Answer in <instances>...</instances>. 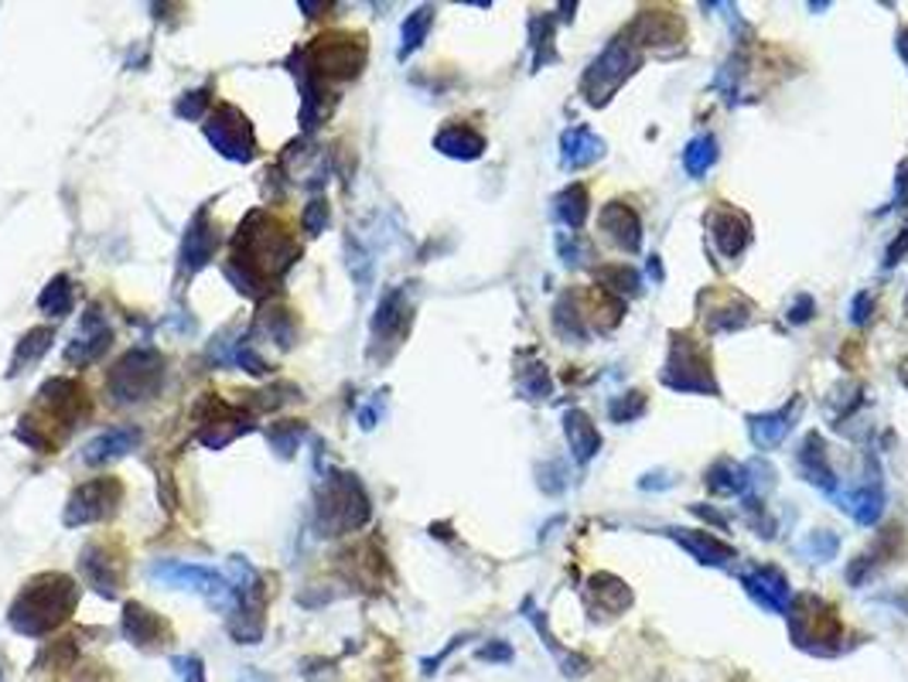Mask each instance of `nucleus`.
<instances>
[{
	"label": "nucleus",
	"mask_w": 908,
	"mask_h": 682,
	"mask_svg": "<svg viewBox=\"0 0 908 682\" xmlns=\"http://www.w3.org/2000/svg\"><path fill=\"white\" fill-rule=\"evenodd\" d=\"M301 246L294 242L280 223L266 212H250L232 239V260L226 263V277L239 294L263 297L284 273L298 263Z\"/></svg>",
	"instance_id": "obj_1"
},
{
	"label": "nucleus",
	"mask_w": 908,
	"mask_h": 682,
	"mask_svg": "<svg viewBox=\"0 0 908 682\" xmlns=\"http://www.w3.org/2000/svg\"><path fill=\"white\" fill-rule=\"evenodd\" d=\"M75 605H79V587L72 577H65V573H41V577H35L14 597L8 621L17 635L41 638L51 627L69 621Z\"/></svg>",
	"instance_id": "obj_2"
},
{
	"label": "nucleus",
	"mask_w": 908,
	"mask_h": 682,
	"mask_svg": "<svg viewBox=\"0 0 908 682\" xmlns=\"http://www.w3.org/2000/svg\"><path fill=\"white\" fill-rule=\"evenodd\" d=\"M659 382L673 393H693V396H720V382L714 375L710 348L686 332L670 335V355L659 369Z\"/></svg>",
	"instance_id": "obj_3"
},
{
	"label": "nucleus",
	"mask_w": 908,
	"mask_h": 682,
	"mask_svg": "<svg viewBox=\"0 0 908 682\" xmlns=\"http://www.w3.org/2000/svg\"><path fill=\"white\" fill-rule=\"evenodd\" d=\"M638 69H643V51H638L625 35H616L595 55L592 65L584 69L581 96L587 99V106L601 109V106L611 103V96H616Z\"/></svg>",
	"instance_id": "obj_4"
},
{
	"label": "nucleus",
	"mask_w": 908,
	"mask_h": 682,
	"mask_svg": "<svg viewBox=\"0 0 908 682\" xmlns=\"http://www.w3.org/2000/svg\"><path fill=\"white\" fill-rule=\"evenodd\" d=\"M369 495L366 488L359 484L356 475H345L335 471L325 478L322 484V495H318V529L325 536H342V533H353L362 529L369 523Z\"/></svg>",
	"instance_id": "obj_5"
},
{
	"label": "nucleus",
	"mask_w": 908,
	"mask_h": 682,
	"mask_svg": "<svg viewBox=\"0 0 908 682\" xmlns=\"http://www.w3.org/2000/svg\"><path fill=\"white\" fill-rule=\"evenodd\" d=\"M232 581V608H229V635L239 645H256L263 638V611H266V584L260 573L243 560L232 557L229 573Z\"/></svg>",
	"instance_id": "obj_6"
},
{
	"label": "nucleus",
	"mask_w": 908,
	"mask_h": 682,
	"mask_svg": "<svg viewBox=\"0 0 908 682\" xmlns=\"http://www.w3.org/2000/svg\"><path fill=\"white\" fill-rule=\"evenodd\" d=\"M165 372H168V362L162 351L130 348L110 369V375H106V393H110L113 403H120V406L154 399L165 386Z\"/></svg>",
	"instance_id": "obj_7"
},
{
	"label": "nucleus",
	"mask_w": 908,
	"mask_h": 682,
	"mask_svg": "<svg viewBox=\"0 0 908 682\" xmlns=\"http://www.w3.org/2000/svg\"><path fill=\"white\" fill-rule=\"evenodd\" d=\"M366 65V41L362 35H345V32H332L322 35L308 51L298 55V69L308 79H356Z\"/></svg>",
	"instance_id": "obj_8"
},
{
	"label": "nucleus",
	"mask_w": 908,
	"mask_h": 682,
	"mask_svg": "<svg viewBox=\"0 0 908 682\" xmlns=\"http://www.w3.org/2000/svg\"><path fill=\"white\" fill-rule=\"evenodd\" d=\"M789 632L796 648H807L813 655H834V642L844 638V624L834 611V605H826L816 594H799L792 597L789 608Z\"/></svg>",
	"instance_id": "obj_9"
},
{
	"label": "nucleus",
	"mask_w": 908,
	"mask_h": 682,
	"mask_svg": "<svg viewBox=\"0 0 908 682\" xmlns=\"http://www.w3.org/2000/svg\"><path fill=\"white\" fill-rule=\"evenodd\" d=\"M151 577L168 584V587L195 590V594H202L208 600V605H216L223 611L232 608V581L226 577V573H216V570H208V566L162 560V563H151Z\"/></svg>",
	"instance_id": "obj_10"
},
{
	"label": "nucleus",
	"mask_w": 908,
	"mask_h": 682,
	"mask_svg": "<svg viewBox=\"0 0 908 682\" xmlns=\"http://www.w3.org/2000/svg\"><path fill=\"white\" fill-rule=\"evenodd\" d=\"M205 136L226 160L247 164L256 154V136H253V127H250L247 113H239V109L229 106V103L216 106V113H212L208 123H205Z\"/></svg>",
	"instance_id": "obj_11"
},
{
	"label": "nucleus",
	"mask_w": 908,
	"mask_h": 682,
	"mask_svg": "<svg viewBox=\"0 0 908 682\" xmlns=\"http://www.w3.org/2000/svg\"><path fill=\"white\" fill-rule=\"evenodd\" d=\"M123 499V484L117 478H93L86 484H79L62 512V523L69 529L75 526H89V523H103L106 515H113L117 505Z\"/></svg>",
	"instance_id": "obj_12"
},
{
	"label": "nucleus",
	"mask_w": 908,
	"mask_h": 682,
	"mask_svg": "<svg viewBox=\"0 0 908 682\" xmlns=\"http://www.w3.org/2000/svg\"><path fill=\"white\" fill-rule=\"evenodd\" d=\"M195 414H199V433L195 436L208 451H223L229 441H236L239 433H247L253 427L250 417H243L236 406H229L219 396H205L195 406Z\"/></svg>",
	"instance_id": "obj_13"
},
{
	"label": "nucleus",
	"mask_w": 908,
	"mask_h": 682,
	"mask_svg": "<svg viewBox=\"0 0 908 682\" xmlns=\"http://www.w3.org/2000/svg\"><path fill=\"white\" fill-rule=\"evenodd\" d=\"M625 38L643 51V48H670V45H680L686 38V24L677 11L670 8H646V11H638L629 24V32Z\"/></svg>",
	"instance_id": "obj_14"
},
{
	"label": "nucleus",
	"mask_w": 908,
	"mask_h": 682,
	"mask_svg": "<svg viewBox=\"0 0 908 682\" xmlns=\"http://www.w3.org/2000/svg\"><path fill=\"white\" fill-rule=\"evenodd\" d=\"M414 321V300L404 287H393L383 294L377 318H372V342L377 345H399L410 332Z\"/></svg>",
	"instance_id": "obj_15"
},
{
	"label": "nucleus",
	"mask_w": 908,
	"mask_h": 682,
	"mask_svg": "<svg viewBox=\"0 0 908 682\" xmlns=\"http://www.w3.org/2000/svg\"><path fill=\"white\" fill-rule=\"evenodd\" d=\"M79 570H83V581L106 600H113L123 587V560L106 550L103 542H89L83 557H79Z\"/></svg>",
	"instance_id": "obj_16"
},
{
	"label": "nucleus",
	"mask_w": 908,
	"mask_h": 682,
	"mask_svg": "<svg viewBox=\"0 0 908 682\" xmlns=\"http://www.w3.org/2000/svg\"><path fill=\"white\" fill-rule=\"evenodd\" d=\"M38 406L48 420H62V427L72 430L86 417V390L72 379H51L38 390Z\"/></svg>",
	"instance_id": "obj_17"
},
{
	"label": "nucleus",
	"mask_w": 908,
	"mask_h": 682,
	"mask_svg": "<svg viewBox=\"0 0 908 682\" xmlns=\"http://www.w3.org/2000/svg\"><path fill=\"white\" fill-rule=\"evenodd\" d=\"M744 594L755 600V605H762L765 611L772 614H789L792 608V587L786 581V573L779 566H755V570H748L744 577Z\"/></svg>",
	"instance_id": "obj_18"
},
{
	"label": "nucleus",
	"mask_w": 908,
	"mask_h": 682,
	"mask_svg": "<svg viewBox=\"0 0 908 682\" xmlns=\"http://www.w3.org/2000/svg\"><path fill=\"white\" fill-rule=\"evenodd\" d=\"M799 414H803V399L792 396V399H789L786 406H779V409H768V414L744 417L748 436H752V444H755L758 451H776V447H782V441L792 433Z\"/></svg>",
	"instance_id": "obj_19"
},
{
	"label": "nucleus",
	"mask_w": 908,
	"mask_h": 682,
	"mask_svg": "<svg viewBox=\"0 0 908 682\" xmlns=\"http://www.w3.org/2000/svg\"><path fill=\"white\" fill-rule=\"evenodd\" d=\"M707 300H714V308H704L701 304V318H704V327L710 335H725V332H741V327L752 324V300L741 297V294H731V290H704Z\"/></svg>",
	"instance_id": "obj_20"
},
{
	"label": "nucleus",
	"mask_w": 908,
	"mask_h": 682,
	"mask_svg": "<svg viewBox=\"0 0 908 682\" xmlns=\"http://www.w3.org/2000/svg\"><path fill=\"white\" fill-rule=\"evenodd\" d=\"M707 226H710V239H714L720 256L738 260L748 246H752V218H748L744 212H738V208L717 205L707 215Z\"/></svg>",
	"instance_id": "obj_21"
},
{
	"label": "nucleus",
	"mask_w": 908,
	"mask_h": 682,
	"mask_svg": "<svg viewBox=\"0 0 908 682\" xmlns=\"http://www.w3.org/2000/svg\"><path fill=\"white\" fill-rule=\"evenodd\" d=\"M113 342V332H110V324H106V318L99 314V308H89L83 314V321H79V332H75V342L65 348V362L69 366H89V362H99L106 348H110Z\"/></svg>",
	"instance_id": "obj_22"
},
{
	"label": "nucleus",
	"mask_w": 908,
	"mask_h": 682,
	"mask_svg": "<svg viewBox=\"0 0 908 682\" xmlns=\"http://www.w3.org/2000/svg\"><path fill=\"white\" fill-rule=\"evenodd\" d=\"M598 229L605 232V239L616 246V250L622 253H638L643 250V218H638V212L625 202H608L601 205V215H598Z\"/></svg>",
	"instance_id": "obj_23"
},
{
	"label": "nucleus",
	"mask_w": 908,
	"mask_h": 682,
	"mask_svg": "<svg viewBox=\"0 0 908 682\" xmlns=\"http://www.w3.org/2000/svg\"><path fill=\"white\" fill-rule=\"evenodd\" d=\"M216 246H219V229L216 223L208 218L205 208H199L192 215V223L189 229H184V242H181V270L189 273H199L202 266L212 263V256H216Z\"/></svg>",
	"instance_id": "obj_24"
},
{
	"label": "nucleus",
	"mask_w": 908,
	"mask_h": 682,
	"mask_svg": "<svg viewBox=\"0 0 908 682\" xmlns=\"http://www.w3.org/2000/svg\"><path fill=\"white\" fill-rule=\"evenodd\" d=\"M120 627H123V638L133 648H141V651H157V648H165L168 638H171V632H168V624L162 621V614H154L151 608L138 605V600L123 608Z\"/></svg>",
	"instance_id": "obj_25"
},
{
	"label": "nucleus",
	"mask_w": 908,
	"mask_h": 682,
	"mask_svg": "<svg viewBox=\"0 0 908 682\" xmlns=\"http://www.w3.org/2000/svg\"><path fill=\"white\" fill-rule=\"evenodd\" d=\"M666 536H670L680 550H686L693 560L697 563H704V566H728L731 560H738V550L731 542H725V539H717V536H710V533H704V529H680V526H666L662 529Z\"/></svg>",
	"instance_id": "obj_26"
},
{
	"label": "nucleus",
	"mask_w": 908,
	"mask_h": 682,
	"mask_svg": "<svg viewBox=\"0 0 908 682\" xmlns=\"http://www.w3.org/2000/svg\"><path fill=\"white\" fill-rule=\"evenodd\" d=\"M796 468L803 475V481H810L813 488L826 491V495H837V475L831 468V457H826V441L820 430H810L803 436L796 454Z\"/></svg>",
	"instance_id": "obj_27"
},
{
	"label": "nucleus",
	"mask_w": 908,
	"mask_h": 682,
	"mask_svg": "<svg viewBox=\"0 0 908 682\" xmlns=\"http://www.w3.org/2000/svg\"><path fill=\"white\" fill-rule=\"evenodd\" d=\"M584 597H587V605H592L595 611L611 614V618L625 614V611L632 608V600H635L632 587H629L622 577H616V573H605V570H601V573H592V577H587Z\"/></svg>",
	"instance_id": "obj_28"
},
{
	"label": "nucleus",
	"mask_w": 908,
	"mask_h": 682,
	"mask_svg": "<svg viewBox=\"0 0 908 682\" xmlns=\"http://www.w3.org/2000/svg\"><path fill=\"white\" fill-rule=\"evenodd\" d=\"M608 154V144L592 127H571L560 133V160L568 171H584Z\"/></svg>",
	"instance_id": "obj_29"
},
{
	"label": "nucleus",
	"mask_w": 908,
	"mask_h": 682,
	"mask_svg": "<svg viewBox=\"0 0 908 682\" xmlns=\"http://www.w3.org/2000/svg\"><path fill=\"white\" fill-rule=\"evenodd\" d=\"M141 441H144L141 427H110V430H103L99 436H93V441L83 447V460L93 464V468H99V464L127 457Z\"/></svg>",
	"instance_id": "obj_30"
},
{
	"label": "nucleus",
	"mask_w": 908,
	"mask_h": 682,
	"mask_svg": "<svg viewBox=\"0 0 908 682\" xmlns=\"http://www.w3.org/2000/svg\"><path fill=\"white\" fill-rule=\"evenodd\" d=\"M901 553V529L898 526H892L888 533H881L877 536V542L871 546L868 553H861L858 560H853L850 566H847V581L850 584H864V581H871L874 573H877V566H885V563H895V557Z\"/></svg>",
	"instance_id": "obj_31"
},
{
	"label": "nucleus",
	"mask_w": 908,
	"mask_h": 682,
	"mask_svg": "<svg viewBox=\"0 0 908 682\" xmlns=\"http://www.w3.org/2000/svg\"><path fill=\"white\" fill-rule=\"evenodd\" d=\"M844 512L853 518L858 526H874L881 512H885V484L877 481L874 475V460H871V475L864 484H858L850 491V495L844 499Z\"/></svg>",
	"instance_id": "obj_32"
},
{
	"label": "nucleus",
	"mask_w": 908,
	"mask_h": 682,
	"mask_svg": "<svg viewBox=\"0 0 908 682\" xmlns=\"http://www.w3.org/2000/svg\"><path fill=\"white\" fill-rule=\"evenodd\" d=\"M523 618H529L533 621V627H537V635L543 638V645L557 655V662H560V672H564L568 679H581V675H587V669H592V662L584 659V655H577V651H568V648H560V642L550 635V627H547V618H543V611L533 605V597H526L523 600Z\"/></svg>",
	"instance_id": "obj_33"
},
{
	"label": "nucleus",
	"mask_w": 908,
	"mask_h": 682,
	"mask_svg": "<svg viewBox=\"0 0 908 682\" xmlns=\"http://www.w3.org/2000/svg\"><path fill=\"white\" fill-rule=\"evenodd\" d=\"M434 147L444 157H454V160H478L486 154V136L468 123H447L434 136Z\"/></svg>",
	"instance_id": "obj_34"
},
{
	"label": "nucleus",
	"mask_w": 908,
	"mask_h": 682,
	"mask_svg": "<svg viewBox=\"0 0 908 682\" xmlns=\"http://www.w3.org/2000/svg\"><path fill=\"white\" fill-rule=\"evenodd\" d=\"M564 436H568V444H571L577 464H587L601 451V433H598V427L592 423V417H587L584 409H568V414H564Z\"/></svg>",
	"instance_id": "obj_35"
},
{
	"label": "nucleus",
	"mask_w": 908,
	"mask_h": 682,
	"mask_svg": "<svg viewBox=\"0 0 908 682\" xmlns=\"http://www.w3.org/2000/svg\"><path fill=\"white\" fill-rule=\"evenodd\" d=\"M595 280L598 290L619 297V300H632L643 294V273L629 263H611V266H595Z\"/></svg>",
	"instance_id": "obj_36"
},
{
	"label": "nucleus",
	"mask_w": 908,
	"mask_h": 682,
	"mask_svg": "<svg viewBox=\"0 0 908 682\" xmlns=\"http://www.w3.org/2000/svg\"><path fill=\"white\" fill-rule=\"evenodd\" d=\"M553 332L564 338L568 345H584L587 342V321L581 314V304H577V294H560L557 297V304H553Z\"/></svg>",
	"instance_id": "obj_37"
},
{
	"label": "nucleus",
	"mask_w": 908,
	"mask_h": 682,
	"mask_svg": "<svg viewBox=\"0 0 908 682\" xmlns=\"http://www.w3.org/2000/svg\"><path fill=\"white\" fill-rule=\"evenodd\" d=\"M587 205H592V195H587V188L581 181H574V184L560 188L553 195V218L568 229H584Z\"/></svg>",
	"instance_id": "obj_38"
},
{
	"label": "nucleus",
	"mask_w": 908,
	"mask_h": 682,
	"mask_svg": "<svg viewBox=\"0 0 908 682\" xmlns=\"http://www.w3.org/2000/svg\"><path fill=\"white\" fill-rule=\"evenodd\" d=\"M256 335L271 338L277 348H290L294 342H298V324H294V314H290L287 308H266V311L256 318L250 338H256Z\"/></svg>",
	"instance_id": "obj_39"
},
{
	"label": "nucleus",
	"mask_w": 908,
	"mask_h": 682,
	"mask_svg": "<svg viewBox=\"0 0 908 682\" xmlns=\"http://www.w3.org/2000/svg\"><path fill=\"white\" fill-rule=\"evenodd\" d=\"M51 342H56V332H51V327H32V332L17 342L8 375H21V372H28L35 362H41V355L51 348Z\"/></svg>",
	"instance_id": "obj_40"
},
{
	"label": "nucleus",
	"mask_w": 908,
	"mask_h": 682,
	"mask_svg": "<svg viewBox=\"0 0 908 682\" xmlns=\"http://www.w3.org/2000/svg\"><path fill=\"white\" fill-rule=\"evenodd\" d=\"M704 484L714 491V495H744V491H748L744 464H734L728 457H720L717 464H710V468H707Z\"/></svg>",
	"instance_id": "obj_41"
},
{
	"label": "nucleus",
	"mask_w": 908,
	"mask_h": 682,
	"mask_svg": "<svg viewBox=\"0 0 908 682\" xmlns=\"http://www.w3.org/2000/svg\"><path fill=\"white\" fill-rule=\"evenodd\" d=\"M553 35H557V21L550 14H537L529 17V48H533V72H540L547 62H557V48H553Z\"/></svg>",
	"instance_id": "obj_42"
},
{
	"label": "nucleus",
	"mask_w": 908,
	"mask_h": 682,
	"mask_svg": "<svg viewBox=\"0 0 908 682\" xmlns=\"http://www.w3.org/2000/svg\"><path fill=\"white\" fill-rule=\"evenodd\" d=\"M717 164V141L710 133H701V136H693V141L686 144L683 151V171L693 178V181H701L710 168Z\"/></svg>",
	"instance_id": "obj_43"
},
{
	"label": "nucleus",
	"mask_w": 908,
	"mask_h": 682,
	"mask_svg": "<svg viewBox=\"0 0 908 682\" xmlns=\"http://www.w3.org/2000/svg\"><path fill=\"white\" fill-rule=\"evenodd\" d=\"M72 304H75V287H72V280L65 277V273H59V277H51L48 287H45L41 297H38V308H41V314H48V318H65V314H72Z\"/></svg>",
	"instance_id": "obj_44"
},
{
	"label": "nucleus",
	"mask_w": 908,
	"mask_h": 682,
	"mask_svg": "<svg viewBox=\"0 0 908 682\" xmlns=\"http://www.w3.org/2000/svg\"><path fill=\"white\" fill-rule=\"evenodd\" d=\"M431 24H434V8H417L414 14H407L404 32H399V59H407V55H414L427 41Z\"/></svg>",
	"instance_id": "obj_45"
},
{
	"label": "nucleus",
	"mask_w": 908,
	"mask_h": 682,
	"mask_svg": "<svg viewBox=\"0 0 908 682\" xmlns=\"http://www.w3.org/2000/svg\"><path fill=\"white\" fill-rule=\"evenodd\" d=\"M266 441H271V451H277V457H294V451L304 441V423L301 420H277L266 430Z\"/></svg>",
	"instance_id": "obj_46"
},
{
	"label": "nucleus",
	"mask_w": 908,
	"mask_h": 682,
	"mask_svg": "<svg viewBox=\"0 0 908 682\" xmlns=\"http://www.w3.org/2000/svg\"><path fill=\"white\" fill-rule=\"evenodd\" d=\"M796 550L803 553L807 560H813V563H831L840 553V536L831 533V529H816V533H810L803 542H799Z\"/></svg>",
	"instance_id": "obj_47"
},
{
	"label": "nucleus",
	"mask_w": 908,
	"mask_h": 682,
	"mask_svg": "<svg viewBox=\"0 0 908 682\" xmlns=\"http://www.w3.org/2000/svg\"><path fill=\"white\" fill-rule=\"evenodd\" d=\"M519 393L526 399H547L553 393V375L543 362H529L519 369Z\"/></svg>",
	"instance_id": "obj_48"
},
{
	"label": "nucleus",
	"mask_w": 908,
	"mask_h": 682,
	"mask_svg": "<svg viewBox=\"0 0 908 682\" xmlns=\"http://www.w3.org/2000/svg\"><path fill=\"white\" fill-rule=\"evenodd\" d=\"M646 393H622V396H611L608 403V420L611 423H635L638 417L646 414Z\"/></svg>",
	"instance_id": "obj_49"
},
{
	"label": "nucleus",
	"mask_w": 908,
	"mask_h": 682,
	"mask_svg": "<svg viewBox=\"0 0 908 682\" xmlns=\"http://www.w3.org/2000/svg\"><path fill=\"white\" fill-rule=\"evenodd\" d=\"M861 386L853 379H844V382H837V386L831 390V396H826V406L834 409V420L840 423L844 417H850L853 409H858V403H861Z\"/></svg>",
	"instance_id": "obj_50"
},
{
	"label": "nucleus",
	"mask_w": 908,
	"mask_h": 682,
	"mask_svg": "<svg viewBox=\"0 0 908 682\" xmlns=\"http://www.w3.org/2000/svg\"><path fill=\"white\" fill-rule=\"evenodd\" d=\"M557 253L560 260H564L568 266H584L587 260H592V242H587L584 236H571V232H560L557 236Z\"/></svg>",
	"instance_id": "obj_51"
},
{
	"label": "nucleus",
	"mask_w": 908,
	"mask_h": 682,
	"mask_svg": "<svg viewBox=\"0 0 908 682\" xmlns=\"http://www.w3.org/2000/svg\"><path fill=\"white\" fill-rule=\"evenodd\" d=\"M205 106H208V89H195V93H184L175 103V113L181 120H202L205 117Z\"/></svg>",
	"instance_id": "obj_52"
},
{
	"label": "nucleus",
	"mask_w": 908,
	"mask_h": 682,
	"mask_svg": "<svg viewBox=\"0 0 908 682\" xmlns=\"http://www.w3.org/2000/svg\"><path fill=\"white\" fill-rule=\"evenodd\" d=\"M301 223H304V232H308V236L325 232V226H328V202H322V199L308 202V208H304V215H301Z\"/></svg>",
	"instance_id": "obj_53"
},
{
	"label": "nucleus",
	"mask_w": 908,
	"mask_h": 682,
	"mask_svg": "<svg viewBox=\"0 0 908 682\" xmlns=\"http://www.w3.org/2000/svg\"><path fill=\"white\" fill-rule=\"evenodd\" d=\"M537 475H540V488L547 491V495H560V491L568 488V481H564V478H568V471L560 468L557 460H553V464H540Z\"/></svg>",
	"instance_id": "obj_54"
},
{
	"label": "nucleus",
	"mask_w": 908,
	"mask_h": 682,
	"mask_svg": "<svg viewBox=\"0 0 908 682\" xmlns=\"http://www.w3.org/2000/svg\"><path fill=\"white\" fill-rule=\"evenodd\" d=\"M171 666L181 675V682H205V666L199 655H178V659H171Z\"/></svg>",
	"instance_id": "obj_55"
},
{
	"label": "nucleus",
	"mask_w": 908,
	"mask_h": 682,
	"mask_svg": "<svg viewBox=\"0 0 908 682\" xmlns=\"http://www.w3.org/2000/svg\"><path fill=\"white\" fill-rule=\"evenodd\" d=\"M874 318V297L868 294V290H861V294H853V300H850V324H868Z\"/></svg>",
	"instance_id": "obj_56"
},
{
	"label": "nucleus",
	"mask_w": 908,
	"mask_h": 682,
	"mask_svg": "<svg viewBox=\"0 0 908 682\" xmlns=\"http://www.w3.org/2000/svg\"><path fill=\"white\" fill-rule=\"evenodd\" d=\"M813 314H816V300L810 294H799L789 308V324H807L813 321Z\"/></svg>",
	"instance_id": "obj_57"
},
{
	"label": "nucleus",
	"mask_w": 908,
	"mask_h": 682,
	"mask_svg": "<svg viewBox=\"0 0 908 682\" xmlns=\"http://www.w3.org/2000/svg\"><path fill=\"white\" fill-rule=\"evenodd\" d=\"M478 659L482 662H513V648L505 642H492V645L478 648Z\"/></svg>",
	"instance_id": "obj_58"
},
{
	"label": "nucleus",
	"mask_w": 908,
	"mask_h": 682,
	"mask_svg": "<svg viewBox=\"0 0 908 682\" xmlns=\"http://www.w3.org/2000/svg\"><path fill=\"white\" fill-rule=\"evenodd\" d=\"M905 256H908V229H901V232L888 242V250H885V266H898Z\"/></svg>",
	"instance_id": "obj_59"
},
{
	"label": "nucleus",
	"mask_w": 908,
	"mask_h": 682,
	"mask_svg": "<svg viewBox=\"0 0 908 682\" xmlns=\"http://www.w3.org/2000/svg\"><path fill=\"white\" fill-rule=\"evenodd\" d=\"M690 512H693V515H701V518H707L710 526H720V529H728V518L720 515L717 508H707V505H690Z\"/></svg>",
	"instance_id": "obj_60"
},
{
	"label": "nucleus",
	"mask_w": 908,
	"mask_h": 682,
	"mask_svg": "<svg viewBox=\"0 0 908 682\" xmlns=\"http://www.w3.org/2000/svg\"><path fill=\"white\" fill-rule=\"evenodd\" d=\"M898 55H901V62L908 65V27H905V32H898Z\"/></svg>",
	"instance_id": "obj_61"
},
{
	"label": "nucleus",
	"mask_w": 908,
	"mask_h": 682,
	"mask_svg": "<svg viewBox=\"0 0 908 682\" xmlns=\"http://www.w3.org/2000/svg\"><path fill=\"white\" fill-rule=\"evenodd\" d=\"M649 273H653V280H662V277H666V270L659 266V256H649Z\"/></svg>",
	"instance_id": "obj_62"
},
{
	"label": "nucleus",
	"mask_w": 908,
	"mask_h": 682,
	"mask_svg": "<svg viewBox=\"0 0 908 682\" xmlns=\"http://www.w3.org/2000/svg\"><path fill=\"white\" fill-rule=\"evenodd\" d=\"M905 314H908V294H905Z\"/></svg>",
	"instance_id": "obj_63"
},
{
	"label": "nucleus",
	"mask_w": 908,
	"mask_h": 682,
	"mask_svg": "<svg viewBox=\"0 0 908 682\" xmlns=\"http://www.w3.org/2000/svg\"><path fill=\"white\" fill-rule=\"evenodd\" d=\"M0 682H4V675H0Z\"/></svg>",
	"instance_id": "obj_64"
}]
</instances>
